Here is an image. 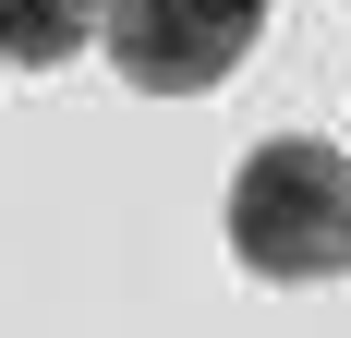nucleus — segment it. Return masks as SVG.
<instances>
[{
  "instance_id": "2",
  "label": "nucleus",
  "mask_w": 351,
  "mask_h": 338,
  "mask_svg": "<svg viewBox=\"0 0 351 338\" xmlns=\"http://www.w3.org/2000/svg\"><path fill=\"white\" fill-rule=\"evenodd\" d=\"M97 36L121 61V85L206 97L218 73H243V49L267 36V0H97Z\"/></svg>"
},
{
  "instance_id": "1",
  "label": "nucleus",
  "mask_w": 351,
  "mask_h": 338,
  "mask_svg": "<svg viewBox=\"0 0 351 338\" xmlns=\"http://www.w3.org/2000/svg\"><path fill=\"white\" fill-rule=\"evenodd\" d=\"M230 254H243L267 290H327L351 278V157L315 133L254 145L243 181H230Z\"/></svg>"
},
{
  "instance_id": "3",
  "label": "nucleus",
  "mask_w": 351,
  "mask_h": 338,
  "mask_svg": "<svg viewBox=\"0 0 351 338\" xmlns=\"http://www.w3.org/2000/svg\"><path fill=\"white\" fill-rule=\"evenodd\" d=\"M97 36V0H0V61L12 73H61Z\"/></svg>"
}]
</instances>
